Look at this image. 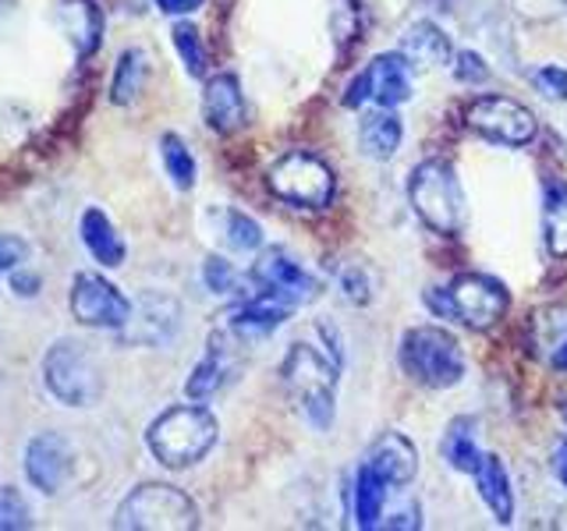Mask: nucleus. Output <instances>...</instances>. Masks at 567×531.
<instances>
[{"label": "nucleus", "mask_w": 567, "mask_h": 531, "mask_svg": "<svg viewBox=\"0 0 567 531\" xmlns=\"http://www.w3.org/2000/svg\"><path fill=\"white\" fill-rule=\"evenodd\" d=\"M217 439H220L217 415L199 400L167 407V412H159L146 429L150 454L171 471L199 465V460L217 447Z\"/></svg>", "instance_id": "1"}, {"label": "nucleus", "mask_w": 567, "mask_h": 531, "mask_svg": "<svg viewBox=\"0 0 567 531\" xmlns=\"http://www.w3.org/2000/svg\"><path fill=\"white\" fill-rule=\"evenodd\" d=\"M280 376L298 397L306 421L312 429L327 433L337 415V376H341V368L330 362V354L312 344H291L280 362Z\"/></svg>", "instance_id": "2"}, {"label": "nucleus", "mask_w": 567, "mask_h": 531, "mask_svg": "<svg viewBox=\"0 0 567 531\" xmlns=\"http://www.w3.org/2000/svg\"><path fill=\"white\" fill-rule=\"evenodd\" d=\"M408 202H412L415 217L443 238L461 235L468 217L465 188H461V177L447 159H422L408 174Z\"/></svg>", "instance_id": "3"}, {"label": "nucleus", "mask_w": 567, "mask_h": 531, "mask_svg": "<svg viewBox=\"0 0 567 531\" xmlns=\"http://www.w3.org/2000/svg\"><path fill=\"white\" fill-rule=\"evenodd\" d=\"M398 365L425 389H451L465 379V351L443 326H412L398 341Z\"/></svg>", "instance_id": "4"}, {"label": "nucleus", "mask_w": 567, "mask_h": 531, "mask_svg": "<svg viewBox=\"0 0 567 531\" xmlns=\"http://www.w3.org/2000/svg\"><path fill=\"white\" fill-rule=\"evenodd\" d=\"M114 528L121 531H192L199 528V507L192 496L164 482L135 486L114 510Z\"/></svg>", "instance_id": "5"}, {"label": "nucleus", "mask_w": 567, "mask_h": 531, "mask_svg": "<svg viewBox=\"0 0 567 531\" xmlns=\"http://www.w3.org/2000/svg\"><path fill=\"white\" fill-rule=\"evenodd\" d=\"M43 386L64 407H89L103 394V372L79 341H58L43 354Z\"/></svg>", "instance_id": "6"}, {"label": "nucleus", "mask_w": 567, "mask_h": 531, "mask_svg": "<svg viewBox=\"0 0 567 531\" xmlns=\"http://www.w3.org/2000/svg\"><path fill=\"white\" fill-rule=\"evenodd\" d=\"M266 188L288 206L327 209L333 202L337 177H333V170L323 156L295 149V153H284L277 164L266 170Z\"/></svg>", "instance_id": "7"}, {"label": "nucleus", "mask_w": 567, "mask_h": 531, "mask_svg": "<svg viewBox=\"0 0 567 531\" xmlns=\"http://www.w3.org/2000/svg\"><path fill=\"white\" fill-rule=\"evenodd\" d=\"M132 305L135 301L103 273H75V280H71L68 309L85 330L121 333L132 319Z\"/></svg>", "instance_id": "8"}, {"label": "nucleus", "mask_w": 567, "mask_h": 531, "mask_svg": "<svg viewBox=\"0 0 567 531\" xmlns=\"http://www.w3.org/2000/svg\"><path fill=\"white\" fill-rule=\"evenodd\" d=\"M465 121L475 135H483L486 142H496V146H507V149H522L539 135V121L525 103L511 96H496V93L475 96L465 111Z\"/></svg>", "instance_id": "9"}, {"label": "nucleus", "mask_w": 567, "mask_h": 531, "mask_svg": "<svg viewBox=\"0 0 567 531\" xmlns=\"http://www.w3.org/2000/svg\"><path fill=\"white\" fill-rule=\"evenodd\" d=\"M248 280H252V291L274 294L295 309L309 305V301L323 294V283H319L301 262H295V256L280 244L262 248L259 259L252 262V270H248Z\"/></svg>", "instance_id": "10"}, {"label": "nucleus", "mask_w": 567, "mask_h": 531, "mask_svg": "<svg viewBox=\"0 0 567 531\" xmlns=\"http://www.w3.org/2000/svg\"><path fill=\"white\" fill-rule=\"evenodd\" d=\"M451 301H454V319L465 323L468 330H489L511 309V294L504 288V280L475 270L457 273L451 280Z\"/></svg>", "instance_id": "11"}, {"label": "nucleus", "mask_w": 567, "mask_h": 531, "mask_svg": "<svg viewBox=\"0 0 567 531\" xmlns=\"http://www.w3.org/2000/svg\"><path fill=\"white\" fill-rule=\"evenodd\" d=\"M241 347L245 344L230 330H224V326L213 330L206 354L192 365L188 379H185V397L199 400V404L217 397L220 389L241 372Z\"/></svg>", "instance_id": "12"}, {"label": "nucleus", "mask_w": 567, "mask_h": 531, "mask_svg": "<svg viewBox=\"0 0 567 531\" xmlns=\"http://www.w3.org/2000/svg\"><path fill=\"white\" fill-rule=\"evenodd\" d=\"M177 330H182V301L164 291H146L132 305V319L121 330V341L138 347H164L174 341Z\"/></svg>", "instance_id": "13"}, {"label": "nucleus", "mask_w": 567, "mask_h": 531, "mask_svg": "<svg viewBox=\"0 0 567 531\" xmlns=\"http://www.w3.org/2000/svg\"><path fill=\"white\" fill-rule=\"evenodd\" d=\"M71 468H75V450L61 433H40L25 442L22 454V471L29 478L32 489H40L43 496H53L68 486Z\"/></svg>", "instance_id": "14"}, {"label": "nucleus", "mask_w": 567, "mask_h": 531, "mask_svg": "<svg viewBox=\"0 0 567 531\" xmlns=\"http://www.w3.org/2000/svg\"><path fill=\"white\" fill-rule=\"evenodd\" d=\"M362 82H365V93L372 106H386V111H398L401 103L412 100L415 93V67L412 61L404 58L401 50H390V53H377L362 71Z\"/></svg>", "instance_id": "15"}, {"label": "nucleus", "mask_w": 567, "mask_h": 531, "mask_svg": "<svg viewBox=\"0 0 567 531\" xmlns=\"http://www.w3.org/2000/svg\"><path fill=\"white\" fill-rule=\"evenodd\" d=\"M291 312H295V305H288V301L252 291L248 298L235 301V309L224 315L220 326L235 333L241 344H256V341H266L274 330H280L284 323H288Z\"/></svg>", "instance_id": "16"}, {"label": "nucleus", "mask_w": 567, "mask_h": 531, "mask_svg": "<svg viewBox=\"0 0 567 531\" xmlns=\"http://www.w3.org/2000/svg\"><path fill=\"white\" fill-rule=\"evenodd\" d=\"M203 117L217 135H235L238 128H245L248 103H245L238 75L220 71V75H209L203 82Z\"/></svg>", "instance_id": "17"}, {"label": "nucleus", "mask_w": 567, "mask_h": 531, "mask_svg": "<svg viewBox=\"0 0 567 531\" xmlns=\"http://www.w3.org/2000/svg\"><path fill=\"white\" fill-rule=\"evenodd\" d=\"M365 460L386 478L390 489L412 486L415 475H419V450H415V442L401 433H383V436L372 439Z\"/></svg>", "instance_id": "18"}, {"label": "nucleus", "mask_w": 567, "mask_h": 531, "mask_svg": "<svg viewBox=\"0 0 567 531\" xmlns=\"http://www.w3.org/2000/svg\"><path fill=\"white\" fill-rule=\"evenodd\" d=\"M79 241L93 262L106 266V270H117L128 259V244H124L121 230L114 227V220L106 217L100 206H85L79 217Z\"/></svg>", "instance_id": "19"}, {"label": "nucleus", "mask_w": 567, "mask_h": 531, "mask_svg": "<svg viewBox=\"0 0 567 531\" xmlns=\"http://www.w3.org/2000/svg\"><path fill=\"white\" fill-rule=\"evenodd\" d=\"M408 61H412L415 71L425 67H443L454 61V46H451V35L443 32L433 18H419L404 32H401V46H398Z\"/></svg>", "instance_id": "20"}, {"label": "nucleus", "mask_w": 567, "mask_h": 531, "mask_svg": "<svg viewBox=\"0 0 567 531\" xmlns=\"http://www.w3.org/2000/svg\"><path fill=\"white\" fill-rule=\"evenodd\" d=\"M61 25L68 32V43L79 61H89L103 43L106 18L96 0H61Z\"/></svg>", "instance_id": "21"}, {"label": "nucleus", "mask_w": 567, "mask_h": 531, "mask_svg": "<svg viewBox=\"0 0 567 531\" xmlns=\"http://www.w3.org/2000/svg\"><path fill=\"white\" fill-rule=\"evenodd\" d=\"M404 142V124L394 111H386V106H372L359 117V149L365 159L372 164H386V159H394L398 149Z\"/></svg>", "instance_id": "22"}, {"label": "nucleus", "mask_w": 567, "mask_h": 531, "mask_svg": "<svg viewBox=\"0 0 567 531\" xmlns=\"http://www.w3.org/2000/svg\"><path fill=\"white\" fill-rule=\"evenodd\" d=\"M472 478H475V489H478L483 507L501 524H511L514 521V486H511V471H507L504 460L496 454H483Z\"/></svg>", "instance_id": "23"}, {"label": "nucleus", "mask_w": 567, "mask_h": 531, "mask_svg": "<svg viewBox=\"0 0 567 531\" xmlns=\"http://www.w3.org/2000/svg\"><path fill=\"white\" fill-rule=\"evenodd\" d=\"M386 496H390V486L386 478L362 460V468L354 471L351 478V513H354V524L362 531H372L383 524V513H386Z\"/></svg>", "instance_id": "24"}, {"label": "nucleus", "mask_w": 567, "mask_h": 531, "mask_svg": "<svg viewBox=\"0 0 567 531\" xmlns=\"http://www.w3.org/2000/svg\"><path fill=\"white\" fill-rule=\"evenodd\" d=\"M209 227H213V235H217V241L235 256H252V252H262V248H266L262 223L252 220L241 209H230V206L213 209L209 212Z\"/></svg>", "instance_id": "25"}, {"label": "nucleus", "mask_w": 567, "mask_h": 531, "mask_svg": "<svg viewBox=\"0 0 567 531\" xmlns=\"http://www.w3.org/2000/svg\"><path fill=\"white\" fill-rule=\"evenodd\" d=\"M440 454L447 460V468L457 475H475L478 460H483V447H478V421L472 415H461L447 425V433L440 439Z\"/></svg>", "instance_id": "26"}, {"label": "nucleus", "mask_w": 567, "mask_h": 531, "mask_svg": "<svg viewBox=\"0 0 567 531\" xmlns=\"http://www.w3.org/2000/svg\"><path fill=\"white\" fill-rule=\"evenodd\" d=\"M146 82H150V53L142 46L121 50V58L114 64V75H111V103L132 106L142 96Z\"/></svg>", "instance_id": "27"}, {"label": "nucleus", "mask_w": 567, "mask_h": 531, "mask_svg": "<svg viewBox=\"0 0 567 531\" xmlns=\"http://www.w3.org/2000/svg\"><path fill=\"white\" fill-rule=\"evenodd\" d=\"M543 235L554 259H567V185L549 177L543 181Z\"/></svg>", "instance_id": "28"}, {"label": "nucleus", "mask_w": 567, "mask_h": 531, "mask_svg": "<svg viewBox=\"0 0 567 531\" xmlns=\"http://www.w3.org/2000/svg\"><path fill=\"white\" fill-rule=\"evenodd\" d=\"M159 159H164V170L171 177V185L177 191H192L195 181H199V164L188 149V142L177 132H164L159 135Z\"/></svg>", "instance_id": "29"}, {"label": "nucleus", "mask_w": 567, "mask_h": 531, "mask_svg": "<svg viewBox=\"0 0 567 531\" xmlns=\"http://www.w3.org/2000/svg\"><path fill=\"white\" fill-rule=\"evenodd\" d=\"M203 283L209 294L217 298H230V301H241L252 294V280L248 273H241L235 262H227L224 256H206L203 259Z\"/></svg>", "instance_id": "30"}, {"label": "nucleus", "mask_w": 567, "mask_h": 531, "mask_svg": "<svg viewBox=\"0 0 567 531\" xmlns=\"http://www.w3.org/2000/svg\"><path fill=\"white\" fill-rule=\"evenodd\" d=\"M171 43H174L177 61L185 64V75H188V79H206V71H209V53H206V43H203V32L182 18V22H177V25L171 29Z\"/></svg>", "instance_id": "31"}, {"label": "nucleus", "mask_w": 567, "mask_h": 531, "mask_svg": "<svg viewBox=\"0 0 567 531\" xmlns=\"http://www.w3.org/2000/svg\"><path fill=\"white\" fill-rule=\"evenodd\" d=\"M32 528V507L22 489L0 486V531H25Z\"/></svg>", "instance_id": "32"}, {"label": "nucleus", "mask_w": 567, "mask_h": 531, "mask_svg": "<svg viewBox=\"0 0 567 531\" xmlns=\"http://www.w3.org/2000/svg\"><path fill=\"white\" fill-rule=\"evenodd\" d=\"M451 75L457 85H486L489 82V64L478 50H457L451 61Z\"/></svg>", "instance_id": "33"}, {"label": "nucleus", "mask_w": 567, "mask_h": 531, "mask_svg": "<svg viewBox=\"0 0 567 531\" xmlns=\"http://www.w3.org/2000/svg\"><path fill=\"white\" fill-rule=\"evenodd\" d=\"M528 82H532V88H536L539 96L554 100V103H567V67H560V64H539L528 75Z\"/></svg>", "instance_id": "34"}, {"label": "nucleus", "mask_w": 567, "mask_h": 531, "mask_svg": "<svg viewBox=\"0 0 567 531\" xmlns=\"http://www.w3.org/2000/svg\"><path fill=\"white\" fill-rule=\"evenodd\" d=\"M341 294L344 301H351V305H369L372 301V277L365 266H344L341 270Z\"/></svg>", "instance_id": "35"}, {"label": "nucleus", "mask_w": 567, "mask_h": 531, "mask_svg": "<svg viewBox=\"0 0 567 531\" xmlns=\"http://www.w3.org/2000/svg\"><path fill=\"white\" fill-rule=\"evenodd\" d=\"M32 256V248L25 238L18 235H0V277H11L18 266H25Z\"/></svg>", "instance_id": "36"}, {"label": "nucleus", "mask_w": 567, "mask_h": 531, "mask_svg": "<svg viewBox=\"0 0 567 531\" xmlns=\"http://www.w3.org/2000/svg\"><path fill=\"white\" fill-rule=\"evenodd\" d=\"M511 8L528 22H549V18L567 11V0H511Z\"/></svg>", "instance_id": "37"}, {"label": "nucleus", "mask_w": 567, "mask_h": 531, "mask_svg": "<svg viewBox=\"0 0 567 531\" xmlns=\"http://www.w3.org/2000/svg\"><path fill=\"white\" fill-rule=\"evenodd\" d=\"M312 330H316V336H319V347H323V351L330 354V362H333L337 368H344V336H341V330H337V326L330 323V319H316Z\"/></svg>", "instance_id": "38"}, {"label": "nucleus", "mask_w": 567, "mask_h": 531, "mask_svg": "<svg viewBox=\"0 0 567 531\" xmlns=\"http://www.w3.org/2000/svg\"><path fill=\"white\" fill-rule=\"evenodd\" d=\"M422 305L433 312V319H451V323H457V319H454L451 288H425L422 291Z\"/></svg>", "instance_id": "39"}, {"label": "nucleus", "mask_w": 567, "mask_h": 531, "mask_svg": "<svg viewBox=\"0 0 567 531\" xmlns=\"http://www.w3.org/2000/svg\"><path fill=\"white\" fill-rule=\"evenodd\" d=\"M43 288V277L35 270H25V266H18V270L11 273V294L14 298H35Z\"/></svg>", "instance_id": "40"}, {"label": "nucleus", "mask_w": 567, "mask_h": 531, "mask_svg": "<svg viewBox=\"0 0 567 531\" xmlns=\"http://www.w3.org/2000/svg\"><path fill=\"white\" fill-rule=\"evenodd\" d=\"M419 513H422V510H419L415 503H408V507H398V510L383 513V524H380V528H394V531L408 528V531H415V528H422Z\"/></svg>", "instance_id": "41"}, {"label": "nucleus", "mask_w": 567, "mask_h": 531, "mask_svg": "<svg viewBox=\"0 0 567 531\" xmlns=\"http://www.w3.org/2000/svg\"><path fill=\"white\" fill-rule=\"evenodd\" d=\"M153 4L164 11L167 18H188V14L199 11L206 0H153Z\"/></svg>", "instance_id": "42"}, {"label": "nucleus", "mask_w": 567, "mask_h": 531, "mask_svg": "<svg viewBox=\"0 0 567 531\" xmlns=\"http://www.w3.org/2000/svg\"><path fill=\"white\" fill-rule=\"evenodd\" d=\"M554 475L560 478V486L567 489V439L554 450Z\"/></svg>", "instance_id": "43"}, {"label": "nucleus", "mask_w": 567, "mask_h": 531, "mask_svg": "<svg viewBox=\"0 0 567 531\" xmlns=\"http://www.w3.org/2000/svg\"><path fill=\"white\" fill-rule=\"evenodd\" d=\"M549 362H554V368H560V372H567V333L560 336V344L549 351Z\"/></svg>", "instance_id": "44"}, {"label": "nucleus", "mask_w": 567, "mask_h": 531, "mask_svg": "<svg viewBox=\"0 0 567 531\" xmlns=\"http://www.w3.org/2000/svg\"><path fill=\"white\" fill-rule=\"evenodd\" d=\"M560 415H564V421H567V400L560 404Z\"/></svg>", "instance_id": "45"}]
</instances>
